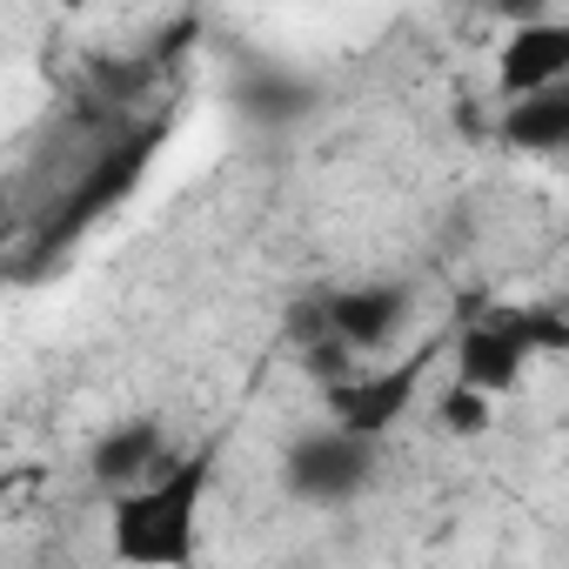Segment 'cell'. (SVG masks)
I'll list each match as a JSON object with an SVG mask.
<instances>
[{"label": "cell", "mask_w": 569, "mask_h": 569, "mask_svg": "<svg viewBox=\"0 0 569 569\" xmlns=\"http://www.w3.org/2000/svg\"><path fill=\"white\" fill-rule=\"evenodd\" d=\"M214 489V442L194 456H168L148 482L108 496V549L121 569H194Z\"/></svg>", "instance_id": "obj_1"}, {"label": "cell", "mask_w": 569, "mask_h": 569, "mask_svg": "<svg viewBox=\"0 0 569 569\" xmlns=\"http://www.w3.org/2000/svg\"><path fill=\"white\" fill-rule=\"evenodd\" d=\"M542 349H562L556 316H529V309H476V316L456 329V389L496 402V396L516 389V376H522Z\"/></svg>", "instance_id": "obj_2"}, {"label": "cell", "mask_w": 569, "mask_h": 569, "mask_svg": "<svg viewBox=\"0 0 569 569\" xmlns=\"http://www.w3.org/2000/svg\"><path fill=\"white\" fill-rule=\"evenodd\" d=\"M154 128L148 134H121L114 148H101L94 161H88V174L54 201V214L41 221V234H34V261H61L108 208H121L134 188H141V174H148V161H154Z\"/></svg>", "instance_id": "obj_3"}, {"label": "cell", "mask_w": 569, "mask_h": 569, "mask_svg": "<svg viewBox=\"0 0 569 569\" xmlns=\"http://www.w3.org/2000/svg\"><path fill=\"white\" fill-rule=\"evenodd\" d=\"M422 369H429V356L396 362V369H376V376H329V389H322V402H329V429H342V436L382 449V436L416 409V396H422Z\"/></svg>", "instance_id": "obj_4"}, {"label": "cell", "mask_w": 569, "mask_h": 569, "mask_svg": "<svg viewBox=\"0 0 569 569\" xmlns=\"http://www.w3.org/2000/svg\"><path fill=\"white\" fill-rule=\"evenodd\" d=\"M376 462H382L376 442H356L342 429H309L289 449V462H281V482H289L302 502H316V509H336V502H356L376 482Z\"/></svg>", "instance_id": "obj_5"}, {"label": "cell", "mask_w": 569, "mask_h": 569, "mask_svg": "<svg viewBox=\"0 0 569 569\" xmlns=\"http://www.w3.org/2000/svg\"><path fill=\"white\" fill-rule=\"evenodd\" d=\"M409 309H416L409 281H356V289L322 302V329H329V342L342 356H369V349H382L409 322Z\"/></svg>", "instance_id": "obj_6"}, {"label": "cell", "mask_w": 569, "mask_h": 569, "mask_svg": "<svg viewBox=\"0 0 569 569\" xmlns=\"http://www.w3.org/2000/svg\"><path fill=\"white\" fill-rule=\"evenodd\" d=\"M562 81H569V28L562 21H529L496 54V94L502 101H522V94H542Z\"/></svg>", "instance_id": "obj_7"}, {"label": "cell", "mask_w": 569, "mask_h": 569, "mask_svg": "<svg viewBox=\"0 0 569 569\" xmlns=\"http://www.w3.org/2000/svg\"><path fill=\"white\" fill-rule=\"evenodd\" d=\"M161 462H168V442H161V422H148V416H141V422H114V429L94 436V449H88V476H94L108 496L148 482Z\"/></svg>", "instance_id": "obj_8"}, {"label": "cell", "mask_w": 569, "mask_h": 569, "mask_svg": "<svg viewBox=\"0 0 569 569\" xmlns=\"http://www.w3.org/2000/svg\"><path fill=\"white\" fill-rule=\"evenodd\" d=\"M502 141H516V148H529V154H562V148H569V88H542V94L509 101Z\"/></svg>", "instance_id": "obj_9"}, {"label": "cell", "mask_w": 569, "mask_h": 569, "mask_svg": "<svg viewBox=\"0 0 569 569\" xmlns=\"http://www.w3.org/2000/svg\"><path fill=\"white\" fill-rule=\"evenodd\" d=\"M442 429H449V436H482V429H489V402L449 382V396H442Z\"/></svg>", "instance_id": "obj_10"}, {"label": "cell", "mask_w": 569, "mask_h": 569, "mask_svg": "<svg viewBox=\"0 0 569 569\" xmlns=\"http://www.w3.org/2000/svg\"><path fill=\"white\" fill-rule=\"evenodd\" d=\"M241 101H254V114H296V108L309 101V88H254V94H241Z\"/></svg>", "instance_id": "obj_11"}]
</instances>
